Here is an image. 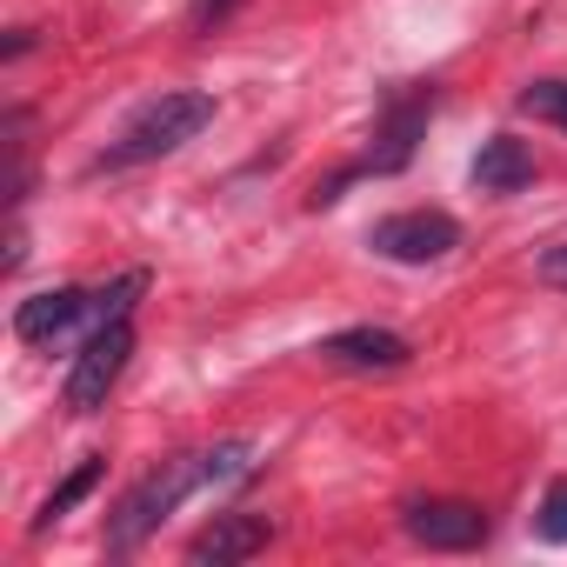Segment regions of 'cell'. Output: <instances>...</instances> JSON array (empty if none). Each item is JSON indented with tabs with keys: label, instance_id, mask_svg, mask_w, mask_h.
Instances as JSON below:
<instances>
[{
	"label": "cell",
	"instance_id": "1",
	"mask_svg": "<svg viewBox=\"0 0 567 567\" xmlns=\"http://www.w3.org/2000/svg\"><path fill=\"white\" fill-rule=\"evenodd\" d=\"M207 121H214V94H161V101H147V107L121 127V141L101 154V167H141V161H161V154L187 147Z\"/></svg>",
	"mask_w": 567,
	"mask_h": 567
},
{
	"label": "cell",
	"instance_id": "2",
	"mask_svg": "<svg viewBox=\"0 0 567 567\" xmlns=\"http://www.w3.org/2000/svg\"><path fill=\"white\" fill-rule=\"evenodd\" d=\"M194 487H200V454L161 461V467H154V474H147V481L121 501V507H114V520H107V547H114V554L141 547V540H147V534H154V527H161V520H167V514L194 494Z\"/></svg>",
	"mask_w": 567,
	"mask_h": 567
},
{
	"label": "cell",
	"instance_id": "3",
	"mask_svg": "<svg viewBox=\"0 0 567 567\" xmlns=\"http://www.w3.org/2000/svg\"><path fill=\"white\" fill-rule=\"evenodd\" d=\"M368 247L381 260H401V267H427V260H447L461 247V220L441 214V207H408V214H388L368 227Z\"/></svg>",
	"mask_w": 567,
	"mask_h": 567
},
{
	"label": "cell",
	"instance_id": "4",
	"mask_svg": "<svg viewBox=\"0 0 567 567\" xmlns=\"http://www.w3.org/2000/svg\"><path fill=\"white\" fill-rule=\"evenodd\" d=\"M127 354H134V328L127 321L94 328L87 348L68 368V414H101L107 394H114V381H121V368H127Z\"/></svg>",
	"mask_w": 567,
	"mask_h": 567
},
{
	"label": "cell",
	"instance_id": "5",
	"mask_svg": "<svg viewBox=\"0 0 567 567\" xmlns=\"http://www.w3.org/2000/svg\"><path fill=\"white\" fill-rule=\"evenodd\" d=\"M401 527H408L421 547H434V554H467V547L487 540V514H481L474 501H408Z\"/></svg>",
	"mask_w": 567,
	"mask_h": 567
},
{
	"label": "cell",
	"instance_id": "6",
	"mask_svg": "<svg viewBox=\"0 0 567 567\" xmlns=\"http://www.w3.org/2000/svg\"><path fill=\"white\" fill-rule=\"evenodd\" d=\"M321 361H334V368H361V374H394V368L414 361V348H408L394 328H341V334L321 341Z\"/></svg>",
	"mask_w": 567,
	"mask_h": 567
},
{
	"label": "cell",
	"instance_id": "7",
	"mask_svg": "<svg viewBox=\"0 0 567 567\" xmlns=\"http://www.w3.org/2000/svg\"><path fill=\"white\" fill-rule=\"evenodd\" d=\"M267 520L260 514H220L214 527H200L194 540H187V560L194 567H234V560H254L260 547H267Z\"/></svg>",
	"mask_w": 567,
	"mask_h": 567
},
{
	"label": "cell",
	"instance_id": "8",
	"mask_svg": "<svg viewBox=\"0 0 567 567\" xmlns=\"http://www.w3.org/2000/svg\"><path fill=\"white\" fill-rule=\"evenodd\" d=\"M87 301L94 295H81V288H48V295H34V301L14 308V334L34 341V348H48V341L74 334V328H87Z\"/></svg>",
	"mask_w": 567,
	"mask_h": 567
},
{
	"label": "cell",
	"instance_id": "9",
	"mask_svg": "<svg viewBox=\"0 0 567 567\" xmlns=\"http://www.w3.org/2000/svg\"><path fill=\"white\" fill-rule=\"evenodd\" d=\"M427 107H434V94H408V101H394V107L381 114L374 154H368L374 174H401V167L414 161V141H421V127H427Z\"/></svg>",
	"mask_w": 567,
	"mask_h": 567
},
{
	"label": "cell",
	"instance_id": "10",
	"mask_svg": "<svg viewBox=\"0 0 567 567\" xmlns=\"http://www.w3.org/2000/svg\"><path fill=\"white\" fill-rule=\"evenodd\" d=\"M534 181V154L514 141V134H494L481 154H474V187L481 194H514V187H527Z\"/></svg>",
	"mask_w": 567,
	"mask_h": 567
},
{
	"label": "cell",
	"instance_id": "11",
	"mask_svg": "<svg viewBox=\"0 0 567 567\" xmlns=\"http://www.w3.org/2000/svg\"><path fill=\"white\" fill-rule=\"evenodd\" d=\"M247 467H254V441H220V447L200 454V487H227V481H240Z\"/></svg>",
	"mask_w": 567,
	"mask_h": 567
},
{
	"label": "cell",
	"instance_id": "12",
	"mask_svg": "<svg viewBox=\"0 0 567 567\" xmlns=\"http://www.w3.org/2000/svg\"><path fill=\"white\" fill-rule=\"evenodd\" d=\"M101 467H107V461H81V467H74V474H68V481H61V487H54V494L41 501V520H34V527H54V520H61V514H68V507L81 501V494H94Z\"/></svg>",
	"mask_w": 567,
	"mask_h": 567
},
{
	"label": "cell",
	"instance_id": "13",
	"mask_svg": "<svg viewBox=\"0 0 567 567\" xmlns=\"http://www.w3.org/2000/svg\"><path fill=\"white\" fill-rule=\"evenodd\" d=\"M520 114H534V121H547V127L567 134V81H534V87H520Z\"/></svg>",
	"mask_w": 567,
	"mask_h": 567
},
{
	"label": "cell",
	"instance_id": "14",
	"mask_svg": "<svg viewBox=\"0 0 567 567\" xmlns=\"http://www.w3.org/2000/svg\"><path fill=\"white\" fill-rule=\"evenodd\" d=\"M534 534L554 540V547H567V481L547 487V501H540V514H534Z\"/></svg>",
	"mask_w": 567,
	"mask_h": 567
},
{
	"label": "cell",
	"instance_id": "15",
	"mask_svg": "<svg viewBox=\"0 0 567 567\" xmlns=\"http://www.w3.org/2000/svg\"><path fill=\"white\" fill-rule=\"evenodd\" d=\"M540 280H554V288H567V247L540 254Z\"/></svg>",
	"mask_w": 567,
	"mask_h": 567
},
{
	"label": "cell",
	"instance_id": "16",
	"mask_svg": "<svg viewBox=\"0 0 567 567\" xmlns=\"http://www.w3.org/2000/svg\"><path fill=\"white\" fill-rule=\"evenodd\" d=\"M227 8H234V0H200V14H194V28H214V21H220Z\"/></svg>",
	"mask_w": 567,
	"mask_h": 567
}]
</instances>
